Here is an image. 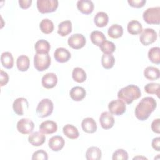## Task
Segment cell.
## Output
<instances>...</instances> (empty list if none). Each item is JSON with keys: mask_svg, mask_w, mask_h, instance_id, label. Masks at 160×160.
<instances>
[{"mask_svg": "<svg viewBox=\"0 0 160 160\" xmlns=\"http://www.w3.org/2000/svg\"><path fill=\"white\" fill-rule=\"evenodd\" d=\"M112 159V160H128V154L125 150L118 149L113 152Z\"/></svg>", "mask_w": 160, "mask_h": 160, "instance_id": "obj_38", "label": "cell"}, {"mask_svg": "<svg viewBox=\"0 0 160 160\" xmlns=\"http://www.w3.org/2000/svg\"><path fill=\"white\" fill-rule=\"evenodd\" d=\"M90 39L91 42L97 46H99L102 44L103 41L106 40L104 34L99 31H94L91 33Z\"/></svg>", "mask_w": 160, "mask_h": 160, "instance_id": "obj_32", "label": "cell"}, {"mask_svg": "<svg viewBox=\"0 0 160 160\" xmlns=\"http://www.w3.org/2000/svg\"><path fill=\"white\" fill-rule=\"evenodd\" d=\"M82 130L87 133H94L97 130V124L95 120L92 118H86L81 122Z\"/></svg>", "mask_w": 160, "mask_h": 160, "instance_id": "obj_19", "label": "cell"}, {"mask_svg": "<svg viewBox=\"0 0 160 160\" xmlns=\"http://www.w3.org/2000/svg\"><path fill=\"white\" fill-rule=\"evenodd\" d=\"M32 0H19V6L22 9H27L31 6Z\"/></svg>", "mask_w": 160, "mask_h": 160, "instance_id": "obj_44", "label": "cell"}, {"mask_svg": "<svg viewBox=\"0 0 160 160\" xmlns=\"http://www.w3.org/2000/svg\"><path fill=\"white\" fill-rule=\"evenodd\" d=\"M115 62V59L112 54H103L101 58V64L104 68L106 69L113 67Z\"/></svg>", "mask_w": 160, "mask_h": 160, "instance_id": "obj_34", "label": "cell"}, {"mask_svg": "<svg viewBox=\"0 0 160 160\" xmlns=\"http://www.w3.org/2000/svg\"><path fill=\"white\" fill-rule=\"evenodd\" d=\"M39 28L43 33L48 34L53 31L54 24L52 21L49 19H43L39 24Z\"/></svg>", "mask_w": 160, "mask_h": 160, "instance_id": "obj_33", "label": "cell"}, {"mask_svg": "<svg viewBox=\"0 0 160 160\" xmlns=\"http://www.w3.org/2000/svg\"><path fill=\"white\" fill-rule=\"evenodd\" d=\"M39 131L45 134H51L57 131V123L53 121L47 120L41 122L39 127Z\"/></svg>", "mask_w": 160, "mask_h": 160, "instance_id": "obj_13", "label": "cell"}, {"mask_svg": "<svg viewBox=\"0 0 160 160\" xmlns=\"http://www.w3.org/2000/svg\"><path fill=\"white\" fill-rule=\"evenodd\" d=\"M65 144L64 138L61 136H54L51 137L48 142L49 148L53 151H59L61 150Z\"/></svg>", "mask_w": 160, "mask_h": 160, "instance_id": "obj_15", "label": "cell"}, {"mask_svg": "<svg viewBox=\"0 0 160 160\" xmlns=\"http://www.w3.org/2000/svg\"><path fill=\"white\" fill-rule=\"evenodd\" d=\"M71 54L70 52L64 48H58L54 52L55 60L59 62L62 63L68 61L71 58Z\"/></svg>", "mask_w": 160, "mask_h": 160, "instance_id": "obj_16", "label": "cell"}, {"mask_svg": "<svg viewBox=\"0 0 160 160\" xmlns=\"http://www.w3.org/2000/svg\"><path fill=\"white\" fill-rule=\"evenodd\" d=\"M54 105L51 100L48 98L42 99L38 104L36 112L39 118H46L51 115L53 111Z\"/></svg>", "mask_w": 160, "mask_h": 160, "instance_id": "obj_4", "label": "cell"}, {"mask_svg": "<svg viewBox=\"0 0 160 160\" xmlns=\"http://www.w3.org/2000/svg\"><path fill=\"white\" fill-rule=\"evenodd\" d=\"M144 91L149 94H156L159 98L160 92V84L157 82L148 83L144 86Z\"/></svg>", "mask_w": 160, "mask_h": 160, "instance_id": "obj_36", "label": "cell"}, {"mask_svg": "<svg viewBox=\"0 0 160 160\" xmlns=\"http://www.w3.org/2000/svg\"><path fill=\"white\" fill-rule=\"evenodd\" d=\"M127 29L130 34L137 35L142 31V26L138 21L132 20L128 22Z\"/></svg>", "mask_w": 160, "mask_h": 160, "instance_id": "obj_27", "label": "cell"}, {"mask_svg": "<svg viewBox=\"0 0 160 160\" xmlns=\"http://www.w3.org/2000/svg\"><path fill=\"white\" fill-rule=\"evenodd\" d=\"M152 147L154 149H155L157 151H160V138L157 137L152 139L151 142Z\"/></svg>", "mask_w": 160, "mask_h": 160, "instance_id": "obj_43", "label": "cell"}, {"mask_svg": "<svg viewBox=\"0 0 160 160\" xmlns=\"http://www.w3.org/2000/svg\"><path fill=\"white\" fill-rule=\"evenodd\" d=\"M145 78L149 80L154 81L159 78L160 72L158 68L154 66H148L144 70Z\"/></svg>", "mask_w": 160, "mask_h": 160, "instance_id": "obj_23", "label": "cell"}, {"mask_svg": "<svg viewBox=\"0 0 160 160\" xmlns=\"http://www.w3.org/2000/svg\"><path fill=\"white\" fill-rule=\"evenodd\" d=\"M72 31V23L69 20L63 21L58 25V33L61 36H66Z\"/></svg>", "mask_w": 160, "mask_h": 160, "instance_id": "obj_26", "label": "cell"}, {"mask_svg": "<svg viewBox=\"0 0 160 160\" xmlns=\"http://www.w3.org/2000/svg\"><path fill=\"white\" fill-rule=\"evenodd\" d=\"M37 8L42 14L52 12L56 10L58 7V0H38Z\"/></svg>", "mask_w": 160, "mask_h": 160, "instance_id": "obj_6", "label": "cell"}, {"mask_svg": "<svg viewBox=\"0 0 160 160\" xmlns=\"http://www.w3.org/2000/svg\"><path fill=\"white\" fill-rule=\"evenodd\" d=\"M86 42L85 37L81 34H72L68 40V45L74 49H79L83 48Z\"/></svg>", "mask_w": 160, "mask_h": 160, "instance_id": "obj_10", "label": "cell"}, {"mask_svg": "<svg viewBox=\"0 0 160 160\" xmlns=\"http://www.w3.org/2000/svg\"><path fill=\"white\" fill-rule=\"evenodd\" d=\"M72 79L77 82L81 83L83 82L86 79V73L85 71L79 67H76L74 68L72 72Z\"/></svg>", "mask_w": 160, "mask_h": 160, "instance_id": "obj_31", "label": "cell"}, {"mask_svg": "<svg viewBox=\"0 0 160 160\" xmlns=\"http://www.w3.org/2000/svg\"><path fill=\"white\" fill-rule=\"evenodd\" d=\"M1 62L3 67L6 69H11L14 65V58L10 52L6 51L1 54Z\"/></svg>", "mask_w": 160, "mask_h": 160, "instance_id": "obj_28", "label": "cell"}, {"mask_svg": "<svg viewBox=\"0 0 160 160\" xmlns=\"http://www.w3.org/2000/svg\"><path fill=\"white\" fill-rule=\"evenodd\" d=\"M160 119L159 118L155 119L151 123V129L153 132L159 134L160 133Z\"/></svg>", "mask_w": 160, "mask_h": 160, "instance_id": "obj_42", "label": "cell"}, {"mask_svg": "<svg viewBox=\"0 0 160 160\" xmlns=\"http://www.w3.org/2000/svg\"><path fill=\"white\" fill-rule=\"evenodd\" d=\"M128 2L132 7L139 8L144 6V5L146 2V0H128Z\"/></svg>", "mask_w": 160, "mask_h": 160, "instance_id": "obj_40", "label": "cell"}, {"mask_svg": "<svg viewBox=\"0 0 160 160\" xmlns=\"http://www.w3.org/2000/svg\"><path fill=\"white\" fill-rule=\"evenodd\" d=\"M109 21V17L107 13L100 11L96 13L94 18V22L96 26L99 28H102L106 26Z\"/></svg>", "mask_w": 160, "mask_h": 160, "instance_id": "obj_25", "label": "cell"}, {"mask_svg": "<svg viewBox=\"0 0 160 160\" xmlns=\"http://www.w3.org/2000/svg\"><path fill=\"white\" fill-rule=\"evenodd\" d=\"M45 141V135L38 131H35L31 133L28 137L29 142L33 146H40L44 143Z\"/></svg>", "mask_w": 160, "mask_h": 160, "instance_id": "obj_17", "label": "cell"}, {"mask_svg": "<svg viewBox=\"0 0 160 160\" xmlns=\"http://www.w3.org/2000/svg\"><path fill=\"white\" fill-rule=\"evenodd\" d=\"M157 32L151 28H146L144 29L140 35L139 40L142 44L148 46L154 42L157 39Z\"/></svg>", "mask_w": 160, "mask_h": 160, "instance_id": "obj_7", "label": "cell"}, {"mask_svg": "<svg viewBox=\"0 0 160 160\" xmlns=\"http://www.w3.org/2000/svg\"><path fill=\"white\" fill-rule=\"evenodd\" d=\"M101 151L96 146L89 148L86 152V158L88 160H99L101 159Z\"/></svg>", "mask_w": 160, "mask_h": 160, "instance_id": "obj_22", "label": "cell"}, {"mask_svg": "<svg viewBox=\"0 0 160 160\" xmlns=\"http://www.w3.org/2000/svg\"><path fill=\"white\" fill-rule=\"evenodd\" d=\"M51 59L49 54L36 53L34 56V66L38 71L47 69L51 65Z\"/></svg>", "mask_w": 160, "mask_h": 160, "instance_id": "obj_5", "label": "cell"}, {"mask_svg": "<svg viewBox=\"0 0 160 160\" xmlns=\"http://www.w3.org/2000/svg\"><path fill=\"white\" fill-rule=\"evenodd\" d=\"M157 106L156 100L152 97L142 98L137 104L134 113L136 117L140 121L146 120Z\"/></svg>", "mask_w": 160, "mask_h": 160, "instance_id": "obj_1", "label": "cell"}, {"mask_svg": "<svg viewBox=\"0 0 160 160\" xmlns=\"http://www.w3.org/2000/svg\"><path fill=\"white\" fill-rule=\"evenodd\" d=\"M34 49L38 54H48L51 45L46 40L40 39L35 43Z\"/></svg>", "mask_w": 160, "mask_h": 160, "instance_id": "obj_21", "label": "cell"}, {"mask_svg": "<svg viewBox=\"0 0 160 160\" xmlns=\"http://www.w3.org/2000/svg\"><path fill=\"white\" fill-rule=\"evenodd\" d=\"M149 59L154 64H159L160 63V48L159 47H153L148 51Z\"/></svg>", "mask_w": 160, "mask_h": 160, "instance_id": "obj_35", "label": "cell"}, {"mask_svg": "<svg viewBox=\"0 0 160 160\" xmlns=\"http://www.w3.org/2000/svg\"><path fill=\"white\" fill-rule=\"evenodd\" d=\"M86 94V92L85 89L81 86H74L69 92L70 97L75 101H82L85 98Z\"/></svg>", "mask_w": 160, "mask_h": 160, "instance_id": "obj_20", "label": "cell"}, {"mask_svg": "<svg viewBox=\"0 0 160 160\" xmlns=\"http://www.w3.org/2000/svg\"><path fill=\"white\" fill-rule=\"evenodd\" d=\"M32 160H48V153L43 149H39L35 151L32 156Z\"/></svg>", "mask_w": 160, "mask_h": 160, "instance_id": "obj_39", "label": "cell"}, {"mask_svg": "<svg viewBox=\"0 0 160 160\" xmlns=\"http://www.w3.org/2000/svg\"><path fill=\"white\" fill-rule=\"evenodd\" d=\"M99 122L104 129H109L114 126V118L111 112L104 111L100 115Z\"/></svg>", "mask_w": 160, "mask_h": 160, "instance_id": "obj_12", "label": "cell"}, {"mask_svg": "<svg viewBox=\"0 0 160 160\" xmlns=\"http://www.w3.org/2000/svg\"><path fill=\"white\" fill-rule=\"evenodd\" d=\"M147 159V158H145V157H139V156H136V157H134V158H133V159Z\"/></svg>", "mask_w": 160, "mask_h": 160, "instance_id": "obj_45", "label": "cell"}, {"mask_svg": "<svg viewBox=\"0 0 160 160\" xmlns=\"http://www.w3.org/2000/svg\"><path fill=\"white\" fill-rule=\"evenodd\" d=\"M29 58L26 55H20L16 60V66L20 71H27L29 68Z\"/></svg>", "mask_w": 160, "mask_h": 160, "instance_id": "obj_30", "label": "cell"}, {"mask_svg": "<svg viewBox=\"0 0 160 160\" xmlns=\"http://www.w3.org/2000/svg\"><path fill=\"white\" fill-rule=\"evenodd\" d=\"M141 96L139 88L134 84H130L121 88L118 92L119 99L128 104H131L133 101L139 99Z\"/></svg>", "mask_w": 160, "mask_h": 160, "instance_id": "obj_2", "label": "cell"}, {"mask_svg": "<svg viewBox=\"0 0 160 160\" xmlns=\"http://www.w3.org/2000/svg\"><path fill=\"white\" fill-rule=\"evenodd\" d=\"M41 83L42 86L46 89H51L54 88L58 83L56 74L53 72L46 73L42 76Z\"/></svg>", "mask_w": 160, "mask_h": 160, "instance_id": "obj_14", "label": "cell"}, {"mask_svg": "<svg viewBox=\"0 0 160 160\" xmlns=\"http://www.w3.org/2000/svg\"><path fill=\"white\" fill-rule=\"evenodd\" d=\"M108 109L112 114L120 116L125 112L126 106L124 102L118 99L111 101L108 104Z\"/></svg>", "mask_w": 160, "mask_h": 160, "instance_id": "obj_8", "label": "cell"}, {"mask_svg": "<svg viewBox=\"0 0 160 160\" xmlns=\"http://www.w3.org/2000/svg\"><path fill=\"white\" fill-rule=\"evenodd\" d=\"M16 128L18 131L22 134H28L32 132L34 124L32 120L28 118H22L18 121Z\"/></svg>", "mask_w": 160, "mask_h": 160, "instance_id": "obj_9", "label": "cell"}, {"mask_svg": "<svg viewBox=\"0 0 160 160\" xmlns=\"http://www.w3.org/2000/svg\"><path fill=\"white\" fill-rule=\"evenodd\" d=\"M64 134L71 139H77L79 136V131L76 127L72 124H66L62 128Z\"/></svg>", "mask_w": 160, "mask_h": 160, "instance_id": "obj_24", "label": "cell"}, {"mask_svg": "<svg viewBox=\"0 0 160 160\" xmlns=\"http://www.w3.org/2000/svg\"><path fill=\"white\" fill-rule=\"evenodd\" d=\"M143 19L148 24H159L160 23V7L149 8L145 10L142 14Z\"/></svg>", "mask_w": 160, "mask_h": 160, "instance_id": "obj_3", "label": "cell"}, {"mask_svg": "<svg viewBox=\"0 0 160 160\" xmlns=\"http://www.w3.org/2000/svg\"><path fill=\"white\" fill-rule=\"evenodd\" d=\"M108 34L109 37L113 39H118L121 37L123 34L122 27L118 24L111 25L108 31Z\"/></svg>", "mask_w": 160, "mask_h": 160, "instance_id": "obj_29", "label": "cell"}, {"mask_svg": "<svg viewBox=\"0 0 160 160\" xmlns=\"http://www.w3.org/2000/svg\"><path fill=\"white\" fill-rule=\"evenodd\" d=\"M99 48L104 54H112L116 50L115 44L109 41L105 40L99 46Z\"/></svg>", "mask_w": 160, "mask_h": 160, "instance_id": "obj_37", "label": "cell"}, {"mask_svg": "<svg viewBox=\"0 0 160 160\" xmlns=\"http://www.w3.org/2000/svg\"><path fill=\"white\" fill-rule=\"evenodd\" d=\"M9 81V76L7 72L4 71L2 69H1L0 71V84L1 86L6 85Z\"/></svg>", "mask_w": 160, "mask_h": 160, "instance_id": "obj_41", "label": "cell"}, {"mask_svg": "<svg viewBox=\"0 0 160 160\" xmlns=\"http://www.w3.org/2000/svg\"><path fill=\"white\" fill-rule=\"evenodd\" d=\"M77 8L84 14H89L94 10V4L90 0H79L77 2Z\"/></svg>", "mask_w": 160, "mask_h": 160, "instance_id": "obj_18", "label": "cell"}, {"mask_svg": "<svg viewBox=\"0 0 160 160\" xmlns=\"http://www.w3.org/2000/svg\"><path fill=\"white\" fill-rule=\"evenodd\" d=\"M29 108V102L24 98H18L16 99L12 104V108L14 112L19 115L22 116L24 114V111Z\"/></svg>", "mask_w": 160, "mask_h": 160, "instance_id": "obj_11", "label": "cell"}]
</instances>
